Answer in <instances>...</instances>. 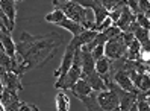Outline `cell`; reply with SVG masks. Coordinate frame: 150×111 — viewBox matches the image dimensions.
<instances>
[{"mask_svg": "<svg viewBox=\"0 0 150 111\" xmlns=\"http://www.w3.org/2000/svg\"><path fill=\"white\" fill-rule=\"evenodd\" d=\"M135 20V14L130 11V8L129 6H125L121 9V14H120V18H118V21L115 23L117 26L121 29V32H126L127 29H129V26H130V23Z\"/></svg>", "mask_w": 150, "mask_h": 111, "instance_id": "cell-13", "label": "cell"}, {"mask_svg": "<svg viewBox=\"0 0 150 111\" xmlns=\"http://www.w3.org/2000/svg\"><path fill=\"white\" fill-rule=\"evenodd\" d=\"M0 100H2V104H3V107H5L6 111H18L20 104H21V102L18 100L17 93L8 90V88L3 90V95L0 96Z\"/></svg>", "mask_w": 150, "mask_h": 111, "instance_id": "cell-7", "label": "cell"}, {"mask_svg": "<svg viewBox=\"0 0 150 111\" xmlns=\"http://www.w3.org/2000/svg\"><path fill=\"white\" fill-rule=\"evenodd\" d=\"M0 8L8 17V20L15 28V17H17V8H15V0H0Z\"/></svg>", "mask_w": 150, "mask_h": 111, "instance_id": "cell-14", "label": "cell"}, {"mask_svg": "<svg viewBox=\"0 0 150 111\" xmlns=\"http://www.w3.org/2000/svg\"><path fill=\"white\" fill-rule=\"evenodd\" d=\"M112 81L115 82L118 87H121L123 90H126V91H130V93H138L139 91V90H137L134 87V84H132L129 75L126 72H123V70H120V72H117L115 75H114L112 76Z\"/></svg>", "mask_w": 150, "mask_h": 111, "instance_id": "cell-9", "label": "cell"}, {"mask_svg": "<svg viewBox=\"0 0 150 111\" xmlns=\"http://www.w3.org/2000/svg\"><path fill=\"white\" fill-rule=\"evenodd\" d=\"M137 107H138V111H150V107H149V100H147V99H141V100H137Z\"/></svg>", "mask_w": 150, "mask_h": 111, "instance_id": "cell-31", "label": "cell"}, {"mask_svg": "<svg viewBox=\"0 0 150 111\" xmlns=\"http://www.w3.org/2000/svg\"><path fill=\"white\" fill-rule=\"evenodd\" d=\"M97 95H99V91H91L90 95L86 96H79L76 99H79L82 102V104L86 107V111H105L100 104H99V99H97Z\"/></svg>", "mask_w": 150, "mask_h": 111, "instance_id": "cell-10", "label": "cell"}, {"mask_svg": "<svg viewBox=\"0 0 150 111\" xmlns=\"http://www.w3.org/2000/svg\"><path fill=\"white\" fill-rule=\"evenodd\" d=\"M5 111H6V110H5Z\"/></svg>", "mask_w": 150, "mask_h": 111, "instance_id": "cell-43", "label": "cell"}, {"mask_svg": "<svg viewBox=\"0 0 150 111\" xmlns=\"http://www.w3.org/2000/svg\"><path fill=\"white\" fill-rule=\"evenodd\" d=\"M146 73H147V75H149V76H150V64H149V65H147V69H146Z\"/></svg>", "mask_w": 150, "mask_h": 111, "instance_id": "cell-37", "label": "cell"}, {"mask_svg": "<svg viewBox=\"0 0 150 111\" xmlns=\"http://www.w3.org/2000/svg\"><path fill=\"white\" fill-rule=\"evenodd\" d=\"M126 6H127V5H126ZM121 9H123V8H115V9L109 11V18L112 20V23H114V24H115V23L118 21L120 14H121Z\"/></svg>", "mask_w": 150, "mask_h": 111, "instance_id": "cell-28", "label": "cell"}, {"mask_svg": "<svg viewBox=\"0 0 150 111\" xmlns=\"http://www.w3.org/2000/svg\"><path fill=\"white\" fill-rule=\"evenodd\" d=\"M135 18H137V21H138V24H139L141 28L150 31V20L146 17V14H137Z\"/></svg>", "mask_w": 150, "mask_h": 111, "instance_id": "cell-24", "label": "cell"}, {"mask_svg": "<svg viewBox=\"0 0 150 111\" xmlns=\"http://www.w3.org/2000/svg\"><path fill=\"white\" fill-rule=\"evenodd\" d=\"M64 18H65V14L61 9H55V11H52L50 14L46 15V21L53 23V24H58L59 21H62Z\"/></svg>", "mask_w": 150, "mask_h": 111, "instance_id": "cell-21", "label": "cell"}, {"mask_svg": "<svg viewBox=\"0 0 150 111\" xmlns=\"http://www.w3.org/2000/svg\"><path fill=\"white\" fill-rule=\"evenodd\" d=\"M112 24H114V23H112V20L108 17V18H105V20L100 23V26H97V29H96V31H97V32H103V31H106L108 28H111Z\"/></svg>", "mask_w": 150, "mask_h": 111, "instance_id": "cell-29", "label": "cell"}, {"mask_svg": "<svg viewBox=\"0 0 150 111\" xmlns=\"http://www.w3.org/2000/svg\"><path fill=\"white\" fill-rule=\"evenodd\" d=\"M11 33H12V32H9L8 29L0 31V44H2V47L5 49V52L9 55L11 58H15V55H17V47H15V43L12 41Z\"/></svg>", "mask_w": 150, "mask_h": 111, "instance_id": "cell-8", "label": "cell"}, {"mask_svg": "<svg viewBox=\"0 0 150 111\" xmlns=\"http://www.w3.org/2000/svg\"><path fill=\"white\" fill-rule=\"evenodd\" d=\"M97 31H94V29H88V31H83L82 33H79V35H76V37H73L71 38V41L67 44V47H70V49H73V50H76V49H81V47H83V46H86V44H90V43L96 38V35H97Z\"/></svg>", "mask_w": 150, "mask_h": 111, "instance_id": "cell-5", "label": "cell"}, {"mask_svg": "<svg viewBox=\"0 0 150 111\" xmlns=\"http://www.w3.org/2000/svg\"><path fill=\"white\" fill-rule=\"evenodd\" d=\"M73 58H74V50L70 49V47H65V52H64V56H62V61H61V65L55 70V78H62V76L67 75V72L70 70V67L73 65Z\"/></svg>", "mask_w": 150, "mask_h": 111, "instance_id": "cell-6", "label": "cell"}, {"mask_svg": "<svg viewBox=\"0 0 150 111\" xmlns=\"http://www.w3.org/2000/svg\"><path fill=\"white\" fill-rule=\"evenodd\" d=\"M141 49H144V50H147V52H150V40L141 43Z\"/></svg>", "mask_w": 150, "mask_h": 111, "instance_id": "cell-35", "label": "cell"}, {"mask_svg": "<svg viewBox=\"0 0 150 111\" xmlns=\"http://www.w3.org/2000/svg\"><path fill=\"white\" fill-rule=\"evenodd\" d=\"M18 111H40V110H38V107H35V105H32V104H26V102H21Z\"/></svg>", "mask_w": 150, "mask_h": 111, "instance_id": "cell-32", "label": "cell"}, {"mask_svg": "<svg viewBox=\"0 0 150 111\" xmlns=\"http://www.w3.org/2000/svg\"><path fill=\"white\" fill-rule=\"evenodd\" d=\"M126 52H127V46H126L125 40H123L121 33L111 38L105 44V56L109 58L111 61H115V59H120V58H126Z\"/></svg>", "mask_w": 150, "mask_h": 111, "instance_id": "cell-3", "label": "cell"}, {"mask_svg": "<svg viewBox=\"0 0 150 111\" xmlns=\"http://www.w3.org/2000/svg\"><path fill=\"white\" fill-rule=\"evenodd\" d=\"M81 75H82V50L76 49L74 50V58H73V65L70 67V70L67 72L65 76L56 79L55 87L58 90H64V91L71 90L73 85L81 79Z\"/></svg>", "mask_w": 150, "mask_h": 111, "instance_id": "cell-2", "label": "cell"}, {"mask_svg": "<svg viewBox=\"0 0 150 111\" xmlns=\"http://www.w3.org/2000/svg\"><path fill=\"white\" fill-rule=\"evenodd\" d=\"M150 88V76L147 73H143L141 76V84H139V91H147Z\"/></svg>", "mask_w": 150, "mask_h": 111, "instance_id": "cell-27", "label": "cell"}, {"mask_svg": "<svg viewBox=\"0 0 150 111\" xmlns=\"http://www.w3.org/2000/svg\"><path fill=\"white\" fill-rule=\"evenodd\" d=\"M55 105H56V111H70V97L67 95V91L61 90L58 95H56V99H55Z\"/></svg>", "mask_w": 150, "mask_h": 111, "instance_id": "cell-17", "label": "cell"}, {"mask_svg": "<svg viewBox=\"0 0 150 111\" xmlns=\"http://www.w3.org/2000/svg\"><path fill=\"white\" fill-rule=\"evenodd\" d=\"M81 50H82V75H81V78H83V76L96 72V59L93 58L91 52H88V50H85L82 47H81Z\"/></svg>", "mask_w": 150, "mask_h": 111, "instance_id": "cell-12", "label": "cell"}, {"mask_svg": "<svg viewBox=\"0 0 150 111\" xmlns=\"http://www.w3.org/2000/svg\"><path fill=\"white\" fill-rule=\"evenodd\" d=\"M121 37H123V40H125V43H126V46H129L132 41L135 40V35L132 32H121Z\"/></svg>", "mask_w": 150, "mask_h": 111, "instance_id": "cell-34", "label": "cell"}, {"mask_svg": "<svg viewBox=\"0 0 150 111\" xmlns=\"http://www.w3.org/2000/svg\"><path fill=\"white\" fill-rule=\"evenodd\" d=\"M58 26L59 28H64L65 31H68L73 37H76V35H79V33H82L83 31H86V29H83L82 24H79V23L73 21V20H70V18H67V17H65L62 21L58 23Z\"/></svg>", "mask_w": 150, "mask_h": 111, "instance_id": "cell-15", "label": "cell"}, {"mask_svg": "<svg viewBox=\"0 0 150 111\" xmlns=\"http://www.w3.org/2000/svg\"><path fill=\"white\" fill-rule=\"evenodd\" d=\"M121 2H123V0H99V3L105 8V9H108V11L115 9Z\"/></svg>", "mask_w": 150, "mask_h": 111, "instance_id": "cell-23", "label": "cell"}, {"mask_svg": "<svg viewBox=\"0 0 150 111\" xmlns=\"http://www.w3.org/2000/svg\"><path fill=\"white\" fill-rule=\"evenodd\" d=\"M82 79H85L88 84H90V87L93 88V91H105V90H108L106 88V82H105V79L97 72H93L90 75L83 76Z\"/></svg>", "mask_w": 150, "mask_h": 111, "instance_id": "cell-11", "label": "cell"}, {"mask_svg": "<svg viewBox=\"0 0 150 111\" xmlns=\"http://www.w3.org/2000/svg\"><path fill=\"white\" fill-rule=\"evenodd\" d=\"M141 50V43L138 40H134L127 46V52H126V58L130 59V61H137L138 59V53Z\"/></svg>", "mask_w": 150, "mask_h": 111, "instance_id": "cell-20", "label": "cell"}, {"mask_svg": "<svg viewBox=\"0 0 150 111\" xmlns=\"http://www.w3.org/2000/svg\"><path fill=\"white\" fill-rule=\"evenodd\" d=\"M111 70V59L106 58V56H102L100 59L96 61V72L99 73L102 78H105Z\"/></svg>", "mask_w": 150, "mask_h": 111, "instance_id": "cell-19", "label": "cell"}, {"mask_svg": "<svg viewBox=\"0 0 150 111\" xmlns=\"http://www.w3.org/2000/svg\"><path fill=\"white\" fill-rule=\"evenodd\" d=\"M127 111H138V107H137V100H135V104H132V105H130V108H129Z\"/></svg>", "mask_w": 150, "mask_h": 111, "instance_id": "cell-36", "label": "cell"}, {"mask_svg": "<svg viewBox=\"0 0 150 111\" xmlns=\"http://www.w3.org/2000/svg\"><path fill=\"white\" fill-rule=\"evenodd\" d=\"M97 2H99V0H97ZM93 12H94V31H96L97 26H100V23H102L105 18H108V17H109V11L105 9L100 3H97V5L93 8Z\"/></svg>", "mask_w": 150, "mask_h": 111, "instance_id": "cell-18", "label": "cell"}, {"mask_svg": "<svg viewBox=\"0 0 150 111\" xmlns=\"http://www.w3.org/2000/svg\"><path fill=\"white\" fill-rule=\"evenodd\" d=\"M97 99H99V104L105 111H120V97L115 91H99Z\"/></svg>", "mask_w": 150, "mask_h": 111, "instance_id": "cell-4", "label": "cell"}, {"mask_svg": "<svg viewBox=\"0 0 150 111\" xmlns=\"http://www.w3.org/2000/svg\"><path fill=\"white\" fill-rule=\"evenodd\" d=\"M0 111H5V107H3V104H2V100H0Z\"/></svg>", "mask_w": 150, "mask_h": 111, "instance_id": "cell-38", "label": "cell"}, {"mask_svg": "<svg viewBox=\"0 0 150 111\" xmlns=\"http://www.w3.org/2000/svg\"><path fill=\"white\" fill-rule=\"evenodd\" d=\"M74 3H77L79 6H82V8H86V9H93V8L99 3L97 0H73Z\"/></svg>", "mask_w": 150, "mask_h": 111, "instance_id": "cell-26", "label": "cell"}, {"mask_svg": "<svg viewBox=\"0 0 150 111\" xmlns=\"http://www.w3.org/2000/svg\"><path fill=\"white\" fill-rule=\"evenodd\" d=\"M68 91H71L74 97H79V96H86V95H90V93L93 91V88L90 87V84H88L85 79L81 78V79H79V81L73 85V88L68 90Z\"/></svg>", "mask_w": 150, "mask_h": 111, "instance_id": "cell-16", "label": "cell"}, {"mask_svg": "<svg viewBox=\"0 0 150 111\" xmlns=\"http://www.w3.org/2000/svg\"><path fill=\"white\" fill-rule=\"evenodd\" d=\"M134 35H135V40H138L139 43H144L147 40H150V31L144 29V28H138L135 32H134Z\"/></svg>", "mask_w": 150, "mask_h": 111, "instance_id": "cell-22", "label": "cell"}, {"mask_svg": "<svg viewBox=\"0 0 150 111\" xmlns=\"http://www.w3.org/2000/svg\"><path fill=\"white\" fill-rule=\"evenodd\" d=\"M147 100H149V107H150V97H149V99H147Z\"/></svg>", "mask_w": 150, "mask_h": 111, "instance_id": "cell-40", "label": "cell"}, {"mask_svg": "<svg viewBox=\"0 0 150 111\" xmlns=\"http://www.w3.org/2000/svg\"><path fill=\"white\" fill-rule=\"evenodd\" d=\"M64 43V38L59 33H47L41 37H33L29 32H23L20 41L15 44L17 47V63L18 67L14 72L20 78L32 69H37L47 64L53 59L56 49Z\"/></svg>", "mask_w": 150, "mask_h": 111, "instance_id": "cell-1", "label": "cell"}, {"mask_svg": "<svg viewBox=\"0 0 150 111\" xmlns=\"http://www.w3.org/2000/svg\"><path fill=\"white\" fill-rule=\"evenodd\" d=\"M91 55H93V58L96 59H100L102 56H105V44H99V46H96L93 50H91Z\"/></svg>", "mask_w": 150, "mask_h": 111, "instance_id": "cell-25", "label": "cell"}, {"mask_svg": "<svg viewBox=\"0 0 150 111\" xmlns=\"http://www.w3.org/2000/svg\"><path fill=\"white\" fill-rule=\"evenodd\" d=\"M138 9H139V14H146L150 9V2H149V0H139Z\"/></svg>", "mask_w": 150, "mask_h": 111, "instance_id": "cell-30", "label": "cell"}, {"mask_svg": "<svg viewBox=\"0 0 150 111\" xmlns=\"http://www.w3.org/2000/svg\"><path fill=\"white\" fill-rule=\"evenodd\" d=\"M146 17H147V18H149V20H150V9H149V11H147V12H146Z\"/></svg>", "mask_w": 150, "mask_h": 111, "instance_id": "cell-39", "label": "cell"}, {"mask_svg": "<svg viewBox=\"0 0 150 111\" xmlns=\"http://www.w3.org/2000/svg\"><path fill=\"white\" fill-rule=\"evenodd\" d=\"M149 2H150V0H149Z\"/></svg>", "mask_w": 150, "mask_h": 111, "instance_id": "cell-42", "label": "cell"}, {"mask_svg": "<svg viewBox=\"0 0 150 111\" xmlns=\"http://www.w3.org/2000/svg\"><path fill=\"white\" fill-rule=\"evenodd\" d=\"M138 3H139V0H127V6L130 8V11L134 12L135 15L139 14V9H138Z\"/></svg>", "mask_w": 150, "mask_h": 111, "instance_id": "cell-33", "label": "cell"}, {"mask_svg": "<svg viewBox=\"0 0 150 111\" xmlns=\"http://www.w3.org/2000/svg\"><path fill=\"white\" fill-rule=\"evenodd\" d=\"M15 2H23V0H15Z\"/></svg>", "mask_w": 150, "mask_h": 111, "instance_id": "cell-41", "label": "cell"}]
</instances>
